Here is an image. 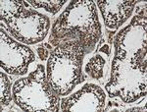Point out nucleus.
Here are the masks:
<instances>
[{"mask_svg": "<svg viewBox=\"0 0 147 112\" xmlns=\"http://www.w3.org/2000/svg\"><path fill=\"white\" fill-rule=\"evenodd\" d=\"M100 51H102V52H106V54H107V55H109V54H110V50H109V46H108L107 44L103 45V46H102V48L100 49Z\"/></svg>", "mask_w": 147, "mask_h": 112, "instance_id": "nucleus-5", "label": "nucleus"}, {"mask_svg": "<svg viewBox=\"0 0 147 112\" xmlns=\"http://www.w3.org/2000/svg\"><path fill=\"white\" fill-rule=\"evenodd\" d=\"M30 3L32 5H34L35 7H43L45 8L47 11L52 12L53 14H55L57 11H59L60 7L65 3V0H62L61 2H45V1H34V0H28Z\"/></svg>", "mask_w": 147, "mask_h": 112, "instance_id": "nucleus-3", "label": "nucleus"}, {"mask_svg": "<svg viewBox=\"0 0 147 112\" xmlns=\"http://www.w3.org/2000/svg\"><path fill=\"white\" fill-rule=\"evenodd\" d=\"M1 78V110L3 106L8 105L11 101V84L9 79L3 72L0 74Z\"/></svg>", "mask_w": 147, "mask_h": 112, "instance_id": "nucleus-2", "label": "nucleus"}, {"mask_svg": "<svg viewBox=\"0 0 147 112\" xmlns=\"http://www.w3.org/2000/svg\"><path fill=\"white\" fill-rule=\"evenodd\" d=\"M37 52H38V55L41 60H46L47 57H48V51H47L43 46L38 47V48H37Z\"/></svg>", "mask_w": 147, "mask_h": 112, "instance_id": "nucleus-4", "label": "nucleus"}, {"mask_svg": "<svg viewBox=\"0 0 147 112\" xmlns=\"http://www.w3.org/2000/svg\"><path fill=\"white\" fill-rule=\"evenodd\" d=\"M106 64L105 59H103L100 55H95L88 61L85 71L93 79H100L103 77V68Z\"/></svg>", "mask_w": 147, "mask_h": 112, "instance_id": "nucleus-1", "label": "nucleus"}]
</instances>
